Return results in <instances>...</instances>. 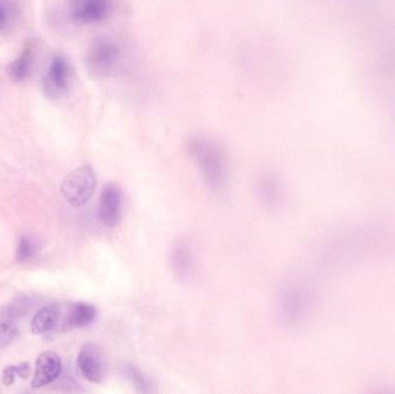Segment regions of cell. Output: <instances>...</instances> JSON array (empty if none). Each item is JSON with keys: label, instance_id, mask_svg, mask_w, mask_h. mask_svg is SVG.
I'll return each mask as SVG.
<instances>
[{"label": "cell", "instance_id": "8", "mask_svg": "<svg viewBox=\"0 0 395 394\" xmlns=\"http://www.w3.org/2000/svg\"><path fill=\"white\" fill-rule=\"evenodd\" d=\"M62 372V361L56 353L43 352L36 361L32 386L39 388L55 381Z\"/></svg>", "mask_w": 395, "mask_h": 394}, {"label": "cell", "instance_id": "1", "mask_svg": "<svg viewBox=\"0 0 395 394\" xmlns=\"http://www.w3.org/2000/svg\"><path fill=\"white\" fill-rule=\"evenodd\" d=\"M395 256V229L380 222L350 223L325 247V266L334 273L379 264Z\"/></svg>", "mask_w": 395, "mask_h": 394}, {"label": "cell", "instance_id": "10", "mask_svg": "<svg viewBox=\"0 0 395 394\" xmlns=\"http://www.w3.org/2000/svg\"><path fill=\"white\" fill-rule=\"evenodd\" d=\"M60 316H62V308L59 304L51 303L43 306L35 313L32 320L30 324L32 332L37 336L50 332L58 325Z\"/></svg>", "mask_w": 395, "mask_h": 394}, {"label": "cell", "instance_id": "20", "mask_svg": "<svg viewBox=\"0 0 395 394\" xmlns=\"http://www.w3.org/2000/svg\"><path fill=\"white\" fill-rule=\"evenodd\" d=\"M67 1L70 4V8H72V7H75L79 4H82L84 0H67Z\"/></svg>", "mask_w": 395, "mask_h": 394}, {"label": "cell", "instance_id": "16", "mask_svg": "<svg viewBox=\"0 0 395 394\" xmlns=\"http://www.w3.org/2000/svg\"><path fill=\"white\" fill-rule=\"evenodd\" d=\"M14 17L13 3L11 0H0V30L10 26Z\"/></svg>", "mask_w": 395, "mask_h": 394}, {"label": "cell", "instance_id": "13", "mask_svg": "<svg viewBox=\"0 0 395 394\" xmlns=\"http://www.w3.org/2000/svg\"><path fill=\"white\" fill-rule=\"evenodd\" d=\"M34 301L30 297H21L14 301L10 306H7L6 309L4 310L1 313V318L5 320H14L17 322L21 317L25 316L30 308L33 306Z\"/></svg>", "mask_w": 395, "mask_h": 394}, {"label": "cell", "instance_id": "11", "mask_svg": "<svg viewBox=\"0 0 395 394\" xmlns=\"http://www.w3.org/2000/svg\"><path fill=\"white\" fill-rule=\"evenodd\" d=\"M95 317H96V309L91 304L84 303V302L72 304L64 320L63 329H82L84 326L89 325L95 320Z\"/></svg>", "mask_w": 395, "mask_h": 394}, {"label": "cell", "instance_id": "14", "mask_svg": "<svg viewBox=\"0 0 395 394\" xmlns=\"http://www.w3.org/2000/svg\"><path fill=\"white\" fill-rule=\"evenodd\" d=\"M36 245L28 236L20 237L17 248V259L20 263L28 261L35 256Z\"/></svg>", "mask_w": 395, "mask_h": 394}, {"label": "cell", "instance_id": "17", "mask_svg": "<svg viewBox=\"0 0 395 394\" xmlns=\"http://www.w3.org/2000/svg\"><path fill=\"white\" fill-rule=\"evenodd\" d=\"M15 376H17V372H15L14 365H7L6 368L4 369L3 376H1L3 384L6 385V386L13 384L14 381H15Z\"/></svg>", "mask_w": 395, "mask_h": 394}, {"label": "cell", "instance_id": "7", "mask_svg": "<svg viewBox=\"0 0 395 394\" xmlns=\"http://www.w3.org/2000/svg\"><path fill=\"white\" fill-rule=\"evenodd\" d=\"M79 370L87 381L101 383L104 376L103 354L95 343H86L79 353L77 360Z\"/></svg>", "mask_w": 395, "mask_h": 394}, {"label": "cell", "instance_id": "5", "mask_svg": "<svg viewBox=\"0 0 395 394\" xmlns=\"http://www.w3.org/2000/svg\"><path fill=\"white\" fill-rule=\"evenodd\" d=\"M71 79V65L67 59L62 55H53L43 81V88L46 96L52 100L63 98L70 89Z\"/></svg>", "mask_w": 395, "mask_h": 394}, {"label": "cell", "instance_id": "6", "mask_svg": "<svg viewBox=\"0 0 395 394\" xmlns=\"http://www.w3.org/2000/svg\"><path fill=\"white\" fill-rule=\"evenodd\" d=\"M122 206L123 197L119 186L109 183L102 190L98 202V218L101 221L108 227L118 225L122 218Z\"/></svg>", "mask_w": 395, "mask_h": 394}, {"label": "cell", "instance_id": "19", "mask_svg": "<svg viewBox=\"0 0 395 394\" xmlns=\"http://www.w3.org/2000/svg\"><path fill=\"white\" fill-rule=\"evenodd\" d=\"M130 376H132L133 379H134L141 388L146 386L147 381L141 376V372H140L138 369L130 368Z\"/></svg>", "mask_w": 395, "mask_h": 394}, {"label": "cell", "instance_id": "9", "mask_svg": "<svg viewBox=\"0 0 395 394\" xmlns=\"http://www.w3.org/2000/svg\"><path fill=\"white\" fill-rule=\"evenodd\" d=\"M110 12L109 0H84L78 6L70 8V14L79 25H91L107 19Z\"/></svg>", "mask_w": 395, "mask_h": 394}, {"label": "cell", "instance_id": "18", "mask_svg": "<svg viewBox=\"0 0 395 394\" xmlns=\"http://www.w3.org/2000/svg\"><path fill=\"white\" fill-rule=\"evenodd\" d=\"M17 375L21 378H27L30 375V363H21V365H14Z\"/></svg>", "mask_w": 395, "mask_h": 394}, {"label": "cell", "instance_id": "2", "mask_svg": "<svg viewBox=\"0 0 395 394\" xmlns=\"http://www.w3.org/2000/svg\"><path fill=\"white\" fill-rule=\"evenodd\" d=\"M188 148L206 180L215 189L224 185L227 175V160L222 148L204 137L192 138Z\"/></svg>", "mask_w": 395, "mask_h": 394}, {"label": "cell", "instance_id": "4", "mask_svg": "<svg viewBox=\"0 0 395 394\" xmlns=\"http://www.w3.org/2000/svg\"><path fill=\"white\" fill-rule=\"evenodd\" d=\"M96 175L89 166H80L68 173L62 183V193L73 207H80L94 195Z\"/></svg>", "mask_w": 395, "mask_h": 394}, {"label": "cell", "instance_id": "15", "mask_svg": "<svg viewBox=\"0 0 395 394\" xmlns=\"http://www.w3.org/2000/svg\"><path fill=\"white\" fill-rule=\"evenodd\" d=\"M15 336H17L15 322L1 318V322H0V347H5V346L8 345Z\"/></svg>", "mask_w": 395, "mask_h": 394}, {"label": "cell", "instance_id": "12", "mask_svg": "<svg viewBox=\"0 0 395 394\" xmlns=\"http://www.w3.org/2000/svg\"><path fill=\"white\" fill-rule=\"evenodd\" d=\"M34 64V50L33 46H27L23 49L22 53H20L14 62L11 63L7 67V73L10 78L14 81H23L28 78L33 69Z\"/></svg>", "mask_w": 395, "mask_h": 394}, {"label": "cell", "instance_id": "3", "mask_svg": "<svg viewBox=\"0 0 395 394\" xmlns=\"http://www.w3.org/2000/svg\"><path fill=\"white\" fill-rule=\"evenodd\" d=\"M122 50L111 39H98L88 50L86 64L91 74L95 77H109L114 74L119 66Z\"/></svg>", "mask_w": 395, "mask_h": 394}]
</instances>
